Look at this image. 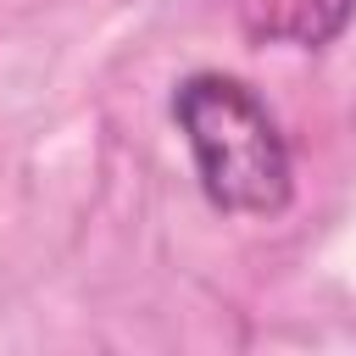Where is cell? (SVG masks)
<instances>
[{"mask_svg": "<svg viewBox=\"0 0 356 356\" xmlns=\"http://www.w3.org/2000/svg\"><path fill=\"white\" fill-rule=\"evenodd\" d=\"M172 117L189 139L195 178L217 211L273 217L295 195L289 145L261 95L228 72H189L172 89Z\"/></svg>", "mask_w": 356, "mask_h": 356, "instance_id": "obj_1", "label": "cell"}, {"mask_svg": "<svg viewBox=\"0 0 356 356\" xmlns=\"http://www.w3.org/2000/svg\"><path fill=\"white\" fill-rule=\"evenodd\" d=\"M250 39H284V44H328L345 33L356 0H234Z\"/></svg>", "mask_w": 356, "mask_h": 356, "instance_id": "obj_2", "label": "cell"}]
</instances>
